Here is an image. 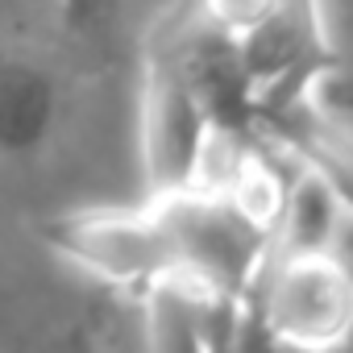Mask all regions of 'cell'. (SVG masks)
<instances>
[{
  "label": "cell",
  "instance_id": "6",
  "mask_svg": "<svg viewBox=\"0 0 353 353\" xmlns=\"http://www.w3.org/2000/svg\"><path fill=\"white\" fill-rule=\"evenodd\" d=\"M63 125V79L26 46H0V166L38 162Z\"/></svg>",
  "mask_w": 353,
  "mask_h": 353
},
{
  "label": "cell",
  "instance_id": "4",
  "mask_svg": "<svg viewBox=\"0 0 353 353\" xmlns=\"http://www.w3.org/2000/svg\"><path fill=\"white\" fill-rule=\"evenodd\" d=\"M162 216L174 250V270H188L221 291L250 295L270 250L274 233L254 221L221 188H188L179 196H162Z\"/></svg>",
  "mask_w": 353,
  "mask_h": 353
},
{
  "label": "cell",
  "instance_id": "1",
  "mask_svg": "<svg viewBox=\"0 0 353 353\" xmlns=\"http://www.w3.org/2000/svg\"><path fill=\"white\" fill-rule=\"evenodd\" d=\"M245 299L266 345L299 353L353 345V287L332 250H270Z\"/></svg>",
  "mask_w": 353,
  "mask_h": 353
},
{
  "label": "cell",
  "instance_id": "7",
  "mask_svg": "<svg viewBox=\"0 0 353 353\" xmlns=\"http://www.w3.org/2000/svg\"><path fill=\"white\" fill-rule=\"evenodd\" d=\"M341 216L345 208L336 192L328 188V179L295 154L283 208H279V225H274V250H328Z\"/></svg>",
  "mask_w": 353,
  "mask_h": 353
},
{
  "label": "cell",
  "instance_id": "5",
  "mask_svg": "<svg viewBox=\"0 0 353 353\" xmlns=\"http://www.w3.org/2000/svg\"><path fill=\"white\" fill-rule=\"evenodd\" d=\"M145 345L162 353H225L245 341L250 299L221 291L188 270H166L141 291Z\"/></svg>",
  "mask_w": 353,
  "mask_h": 353
},
{
  "label": "cell",
  "instance_id": "11",
  "mask_svg": "<svg viewBox=\"0 0 353 353\" xmlns=\"http://www.w3.org/2000/svg\"><path fill=\"white\" fill-rule=\"evenodd\" d=\"M328 250L336 254V262H341V270H345V279H349V287H353V212L341 216V225H336Z\"/></svg>",
  "mask_w": 353,
  "mask_h": 353
},
{
  "label": "cell",
  "instance_id": "3",
  "mask_svg": "<svg viewBox=\"0 0 353 353\" xmlns=\"http://www.w3.org/2000/svg\"><path fill=\"white\" fill-rule=\"evenodd\" d=\"M42 241L54 258L117 291L141 295L154 279L174 270V250L158 200H145L137 208L108 204V208H75L50 216Z\"/></svg>",
  "mask_w": 353,
  "mask_h": 353
},
{
  "label": "cell",
  "instance_id": "8",
  "mask_svg": "<svg viewBox=\"0 0 353 353\" xmlns=\"http://www.w3.org/2000/svg\"><path fill=\"white\" fill-rule=\"evenodd\" d=\"M279 137L291 141V150L324 174L341 208L353 212V125H345L341 117H328L324 104L312 100L279 121Z\"/></svg>",
  "mask_w": 353,
  "mask_h": 353
},
{
  "label": "cell",
  "instance_id": "2",
  "mask_svg": "<svg viewBox=\"0 0 353 353\" xmlns=\"http://www.w3.org/2000/svg\"><path fill=\"white\" fill-rule=\"evenodd\" d=\"M221 121L192 83L174 50H158L141 75L137 100V162L150 200L179 196L200 183Z\"/></svg>",
  "mask_w": 353,
  "mask_h": 353
},
{
  "label": "cell",
  "instance_id": "9",
  "mask_svg": "<svg viewBox=\"0 0 353 353\" xmlns=\"http://www.w3.org/2000/svg\"><path fill=\"white\" fill-rule=\"evenodd\" d=\"M274 5L279 0H200V21L237 46L274 13Z\"/></svg>",
  "mask_w": 353,
  "mask_h": 353
},
{
  "label": "cell",
  "instance_id": "10",
  "mask_svg": "<svg viewBox=\"0 0 353 353\" xmlns=\"http://www.w3.org/2000/svg\"><path fill=\"white\" fill-rule=\"evenodd\" d=\"M54 5H59V21L71 34H92L121 13L125 0H54Z\"/></svg>",
  "mask_w": 353,
  "mask_h": 353
}]
</instances>
